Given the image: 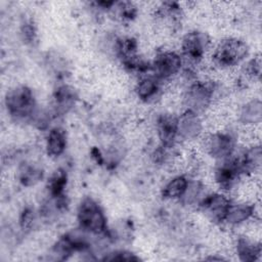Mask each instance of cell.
I'll return each instance as SVG.
<instances>
[{"instance_id":"7","label":"cell","mask_w":262,"mask_h":262,"mask_svg":"<svg viewBox=\"0 0 262 262\" xmlns=\"http://www.w3.org/2000/svg\"><path fill=\"white\" fill-rule=\"evenodd\" d=\"M236 139L229 131H218L210 134L205 142L207 152L216 161H223L235 152Z\"/></svg>"},{"instance_id":"5","label":"cell","mask_w":262,"mask_h":262,"mask_svg":"<svg viewBox=\"0 0 262 262\" xmlns=\"http://www.w3.org/2000/svg\"><path fill=\"white\" fill-rule=\"evenodd\" d=\"M211 39L207 33L199 30L187 32L181 40L183 61L188 60L190 63H199L209 49Z\"/></svg>"},{"instance_id":"14","label":"cell","mask_w":262,"mask_h":262,"mask_svg":"<svg viewBox=\"0 0 262 262\" xmlns=\"http://www.w3.org/2000/svg\"><path fill=\"white\" fill-rule=\"evenodd\" d=\"M235 252L242 261H256L261 254V246L246 236H239L235 243Z\"/></svg>"},{"instance_id":"9","label":"cell","mask_w":262,"mask_h":262,"mask_svg":"<svg viewBox=\"0 0 262 262\" xmlns=\"http://www.w3.org/2000/svg\"><path fill=\"white\" fill-rule=\"evenodd\" d=\"M156 129L161 146L171 148L178 139V116L163 113L157 118Z\"/></svg>"},{"instance_id":"11","label":"cell","mask_w":262,"mask_h":262,"mask_svg":"<svg viewBox=\"0 0 262 262\" xmlns=\"http://www.w3.org/2000/svg\"><path fill=\"white\" fill-rule=\"evenodd\" d=\"M162 82L154 74L140 75L139 80L135 85V93L137 97L144 101L150 102L159 97L162 90Z\"/></svg>"},{"instance_id":"8","label":"cell","mask_w":262,"mask_h":262,"mask_svg":"<svg viewBox=\"0 0 262 262\" xmlns=\"http://www.w3.org/2000/svg\"><path fill=\"white\" fill-rule=\"evenodd\" d=\"M231 204L229 198L221 192L205 194L198 206L207 218L216 223H223L227 210Z\"/></svg>"},{"instance_id":"4","label":"cell","mask_w":262,"mask_h":262,"mask_svg":"<svg viewBox=\"0 0 262 262\" xmlns=\"http://www.w3.org/2000/svg\"><path fill=\"white\" fill-rule=\"evenodd\" d=\"M217 86L211 81H194L185 90L183 101L185 110L198 114L204 112L213 101Z\"/></svg>"},{"instance_id":"20","label":"cell","mask_w":262,"mask_h":262,"mask_svg":"<svg viewBox=\"0 0 262 262\" xmlns=\"http://www.w3.org/2000/svg\"><path fill=\"white\" fill-rule=\"evenodd\" d=\"M102 260H107V261H114V260H117V261H138L139 258L131 252L121 250V251H115L113 253H108L104 258H102Z\"/></svg>"},{"instance_id":"10","label":"cell","mask_w":262,"mask_h":262,"mask_svg":"<svg viewBox=\"0 0 262 262\" xmlns=\"http://www.w3.org/2000/svg\"><path fill=\"white\" fill-rule=\"evenodd\" d=\"M203 131V121L200 114L184 110L178 116V138L182 140H192L198 138Z\"/></svg>"},{"instance_id":"15","label":"cell","mask_w":262,"mask_h":262,"mask_svg":"<svg viewBox=\"0 0 262 262\" xmlns=\"http://www.w3.org/2000/svg\"><path fill=\"white\" fill-rule=\"evenodd\" d=\"M189 179L186 175H177L171 178L162 189V196L166 200H180L185 193Z\"/></svg>"},{"instance_id":"18","label":"cell","mask_w":262,"mask_h":262,"mask_svg":"<svg viewBox=\"0 0 262 262\" xmlns=\"http://www.w3.org/2000/svg\"><path fill=\"white\" fill-rule=\"evenodd\" d=\"M68 176L63 169H57L48 180L47 188L49 195L53 199L64 195V188L67 185Z\"/></svg>"},{"instance_id":"6","label":"cell","mask_w":262,"mask_h":262,"mask_svg":"<svg viewBox=\"0 0 262 262\" xmlns=\"http://www.w3.org/2000/svg\"><path fill=\"white\" fill-rule=\"evenodd\" d=\"M182 68L183 58L181 54L173 50L159 51L151 62V72L161 81L173 78L180 73Z\"/></svg>"},{"instance_id":"22","label":"cell","mask_w":262,"mask_h":262,"mask_svg":"<svg viewBox=\"0 0 262 262\" xmlns=\"http://www.w3.org/2000/svg\"><path fill=\"white\" fill-rule=\"evenodd\" d=\"M245 73L247 74L248 77H251L253 79L259 78L260 73H261V62L259 57H254L251 60L247 62Z\"/></svg>"},{"instance_id":"21","label":"cell","mask_w":262,"mask_h":262,"mask_svg":"<svg viewBox=\"0 0 262 262\" xmlns=\"http://www.w3.org/2000/svg\"><path fill=\"white\" fill-rule=\"evenodd\" d=\"M34 221H35L34 211L31 208H26L19 218V224H20L21 229L24 231L30 230L34 224Z\"/></svg>"},{"instance_id":"1","label":"cell","mask_w":262,"mask_h":262,"mask_svg":"<svg viewBox=\"0 0 262 262\" xmlns=\"http://www.w3.org/2000/svg\"><path fill=\"white\" fill-rule=\"evenodd\" d=\"M8 114L15 120H33L36 113V100L33 91L24 85L10 89L5 96Z\"/></svg>"},{"instance_id":"3","label":"cell","mask_w":262,"mask_h":262,"mask_svg":"<svg viewBox=\"0 0 262 262\" xmlns=\"http://www.w3.org/2000/svg\"><path fill=\"white\" fill-rule=\"evenodd\" d=\"M249 54L248 44L236 37H227L219 42L213 52V61L220 68L237 66Z\"/></svg>"},{"instance_id":"19","label":"cell","mask_w":262,"mask_h":262,"mask_svg":"<svg viewBox=\"0 0 262 262\" xmlns=\"http://www.w3.org/2000/svg\"><path fill=\"white\" fill-rule=\"evenodd\" d=\"M42 178V171L34 166H25L19 171V181L25 186H31L40 181Z\"/></svg>"},{"instance_id":"12","label":"cell","mask_w":262,"mask_h":262,"mask_svg":"<svg viewBox=\"0 0 262 262\" xmlns=\"http://www.w3.org/2000/svg\"><path fill=\"white\" fill-rule=\"evenodd\" d=\"M255 213L256 208L254 204L248 202H231L223 223L231 226H238L251 220L255 216Z\"/></svg>"},{"instance_id":"17","label":"cell","mask_w":262,"mask_h":262,"mask_svg":"<svg viewBox=\"0 0 262 262\" xmlns=\"http://www.w3.org/2000/svg\"><path fill=\"white\" fill-rule=\"evenodd\" d=\"M76 93L69 86H60L54 93V105L57 113H67L75 103Z\"/></svg>"},{"instance_id":"13","label":"cell","mask_w":262,"mask_h":262,"mask_svg":"<svg viewBox=\"0 0 262 262\" xmlns=\"http://www.w3.org/2000/svg\"><path fill=\"white\" fill-rule=\"evenodd\" d=\"M67 147V134L60 127H54L48 131L45 140V149L50 158L60 157Z\"/></svg>"},{"instance_id":"16","label":"cell","mask_w":262,"mask_h":262,"mask_svg":"<svg viewBox=\"0 0 262 262\" xmlns=\"http://www.w3.org/2000/svg\"><path fill=\"white\" fill-rule=\"evenodd\" d=\"M262 104L259 98L246 102L239 111V121L247 126H256L261 122Z\"/></svg>"},{"instance_id":"2","label":"cell","mask_w":262,"mask_h":262,"mask_svg":"<svg viewBox=\"0 0 262 262\" xmlns=\"http://www.w3.org/2000/svg\"><path fill=\"white\" fill-rule=\"evenodd\" d=\"M77 219L84 232L98 235L106 231V217L99 204L92 198L82 200L78 207Z\"/></svg>"},{"instance_id":"23","label":"cell","mask_w":262,"mask_h":262,"mask_svg":"<svg viewBox=\"0 0 262 262\" xmlns=\"http://www.w3.org/2000/svg\"><path fill=\"white\" fill-rule=\"evenodd\" d=\"M21 34L24 37V40L27 42H34L36 37V31L32 23H25L21 28Z\"/></svg>"}]
</instances>
